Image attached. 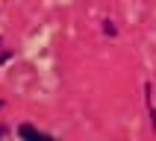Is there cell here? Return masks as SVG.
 Wrapping results in <instances>:
<instances>
[{
    "instance_id": "cell-2",
    "label": "cell",
    "mask_w": 156,
    "mask_h": 141,
    "mask_svg": "<svg viewBox=\"0 0 156 141\" xmlns=\"http://www.w3.org/2000/svg\"><path fill=\"white\" fill-rule=\"evenodd\" d=\"M103 33H106V35H115V26H112V21H106V24H103Z\"/></svg>"
},
{
    "instance_id": "cell-1",
    "label": "cell",
    "mask_w": 156,
    "mask_h": 141,
    "mask_svg": "<svg viewBox=\"0 0 156 141\" xmlns=\"http://www.w3.org/2000/svg\"><path fill=\"white\" fill-rule=\"evenodd\" d=\"M18 135H21V138H50L47 132L35 129L33 123H21V126H18Z\"/></svg>"
},
{
    "instance_id": "cell-3",
    "label": "cell",
    "mask_w": 156,
    "mask_h": 141,
    "mask_svg": "<svg viewBox=\"0 0 156 141\" xmlns=\"http://www.w3.org/2000/svg\"><path fill=\"white\" fill-rule=\"evenodd\" d=\"M9 135V126H0V138H6Z\"/></svg>"
}]
</instances>
